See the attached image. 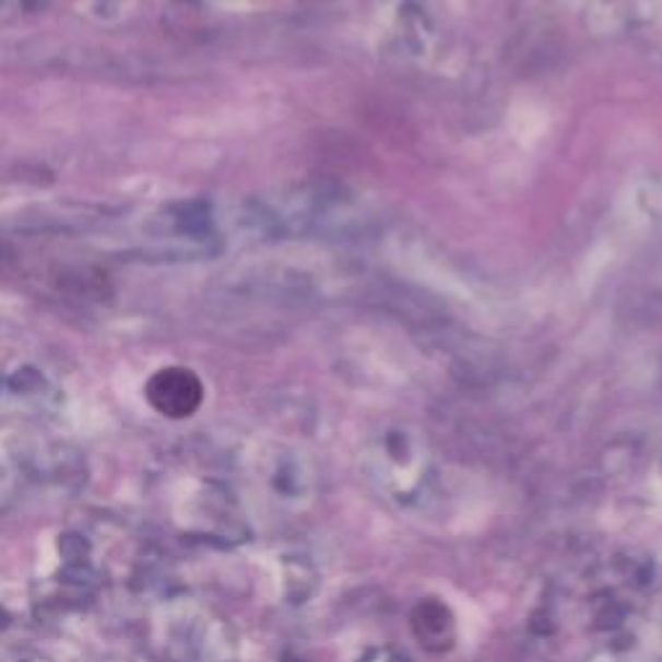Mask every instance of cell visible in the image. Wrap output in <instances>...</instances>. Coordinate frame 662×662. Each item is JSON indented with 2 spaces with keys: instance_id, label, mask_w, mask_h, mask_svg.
<instances>
[{
  "instance_id": "6da1fadb",
  "label": "cell",
  "mask_w": 662,
  "mask_h": 662,
  "mask_svg": "<svg viewBox=\"0 0 662 662\" xmlns=\"http://www.w3.org/2000/svg\"><path fill=\"white\" fill-rule=\"evenodd\" d=\"M373 478L378 492L397 505H414L427 495V461L406 433H389L380 442Z\"/></svg>"
},
{
  "instance_id": "7a4b0ae2",
  "label": "cell",
  "mask_w": 662,
  "mask_h": 662,
  "mask_svg": "<svg viewBox=\"0 0 662 662\" xmlns=\"http://www.w3.org/2000/svg\"><path fill=\"white\" fill-rule=\"evenodd\" d=\"M145 399L158 414L168 419H187L205 401V386L197 373L187 368H164L145 383Z\"/></svg>"
},
{
  "instance_id": "3957f363",
  "label": "cell",
  "mask_w": 662,
  "mask_h": 662,
  "mask_svg": "<svg viewBox=\"0 0 662 662\" xmlns=\"http://www.w3.org/2000/svg\"><path fill=\"white\" fill-rule=\"evenodd\" d=\"M410 626L414 639L425 647L427 652H448L456 645L458 624L453 611L442 601L427 598L412 608Z\"/></svg>"
},
{
  "instance_id": "277c9868",
  "label": "cell",
  "mask_w": 662,
  "mask_h": 662,
  "mask_svg": "<svg viewBox=\"0 0 662 662\" xmlns=\"http://www.w3.org/2000/svg\"><path fill=\"white\" fill-rule=\"evenodd\" d=\"M238 637L225 618L202 614L194 634V660L200 662H236Z\"/></svg>"
},
{
  "instance_id": "5b68a950",
  "label": "cell",
  "mask_w": 662,
  "mask_h": 662,
  "mask_svg": "<svg viewBox=\"0 0 662 662\" xmlns=\"http://www.w3.org/2000/svg\"><path fill=\"white\" fill-rule=\"evenodd\" d=\"M32 469L42 482L58 484L60 489L75 492L81 489L83 482H86V466H83L81 456L68 448H55L49 450V453L39 456Z\"/></svg>"
},
{
  "instance_id": "8992f818",
  "label": "cell",
  "mask_w": 662,
  "mask_h": 662,
  "mask_svg": "<svg viewBox=\"0 0 662 662\" xmlns=\"http://www.w3.org/2000/svg\"><path fill=\"white\" fill-rule=\"evenodd\" d=\"M270 492L274 499H280L285 505L308 503L314 495L311 474L295 461L274 463V469L270 471Z\"/></svg>"
},
{
  "instance_id": "52a82bcc",
  "label": "cell",
  "mask_w": 662,
  "mask_h": 662,
  "mask_svg": "<svg viewBox=\"0 0 662 662\" xmlns=\"http://www.w3.org/2000/svg\"><path fill=\"white\" fill-rule=\"evenodd\" d=\"M316 588V572L303 556H287L283 561V593L291 603H303Z\"/></svg>"
},
{
  "instance_id": "ba28073f",
  "label": "cell",
  "mask_w": 662,
  "mask_h": 662,
  "mask_svg": "<svg viewBox=\"0 0 662 662\" xmlns=\"http://www.w3.org/2000/svg\"><path fill=\"white\" fill-rule=\"evenodd\" d=\"M58 552L62 565H88L94 561V546L79 531H68L58 539Z\"/></svg>"
},
{
  "instance_id": "9c48e42d",
  "label": "cell",
  "mask_w": 662,
  "mask_h": 662,
  "mask_svg": "<svg viewBox=\"0 0 662 662\" xmlns=\"http://www.w3.org/2000/svg\"><path fill=\"white\" fill-rule=\"evenodd\" d=\"M363 662H412V660L393 650H376V652H370Z\"/></svg>"
},
{
  "instance_id": "30bf717a",
  "label": "cell",
  "mask_w": 662,
  "mask_h": 662,
  "mask_svg": "<svg viewBox=\"0 0 662 662\" xmlns=\"http://www.w3.org/2000/svg\"><path fill=\"white\" fill-rule=\"evenodd\" d=\"M11 662H49V660H47V658H42V654L24 652V654H19V658H13Z\"/></svg>"
},
{
  "instance_id": "8fae6325",
  "label": "cell",
  "mask_w": 662,
  "mask_h": 662,
  "mask_svg": "<svg viewBox=\"0 0 662 662\" xmlns=\"http://www.w3.org/2000/svg\"><path fill=\"white\" fill-rule=\"evenodd\" d=\"M11 622H13L11 614H9V611L3 608V605H0V631H3V629H9Z\"/></svg>"
}]
</instances>
